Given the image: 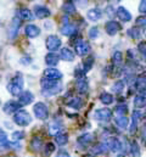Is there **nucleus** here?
I'll use <instances>...</instances> for the list:
<instances>
[{
  "instance_id": "nucleus-1",
  "label": "nucleus",
  "mask_w": 146,
  "mask_h": 157,
  "mask_svg": "<svg viewBox=\"0 0 146 157\" xmlns=\"http://www.w3.org/2000/svg\"><path fill=\"white\" fill-rule=\"evenodd\" d=\"M6 89L7 91L12 95V96H20L22 93V89H23V77L21 73H16L11 80L9 82V84L6 85Z\"/></svg>"
},
{
  "instance_id": "nucleus-2",
  "label": "nucleus",
  "mask_w": 146,
  "mask_h": 157,
  "mask_svg": "<svg viewBox=\"0 0 146 157\" xmlns=\"http://www.w3.org/2000/svg\"><path fill=\"white\" fill-rule=\"evenodd\" d=\"M12 119H13V122H15L17 125H20V127H27V125H29V124L33 122L32 115H31L28 111H26V110H21V111H18L17 113H15Z\"/></svg>"
},
{
  "instance_id": "nucleus-3",
  "label": "nucleus",
  "mask_w": 146,
  "mask_h": 157,
  "mask_svg": "<svg viewBox=\"0 0 146 157\" xmlns=\"http://www.w3.org/2000/svg\"><path fill=\"white\" fill-rule=\"evenodd\" d=\"M33 112L40 121H46L49 118V109L44 102H36L33 106Z\"/></svg>"
},
{
  "instance_id": "nucleus-4",
  "label": "nucleus",
  "mask_w": 146,
  "mask_h": 157,
  "mask_svg": "<svg viewBox=\"0 0 146 157\" xmlns=\"http://www.w3.org/2000/svg\"><path fill=\"white\" fill-rule=\"evenodd\" d=\"M21 107L22 105L18 102V101H15V100H10L4 104L2 106V111L6 113V115H11V113H17L18 111H21Z\"/></svg>"
},
{
  "instance_id": "nucleus-5",
  "label": "nucleus",
  "mask_w": 146,
  "mask_h": 157,
  "mask_svg": "<svg viewBox=\"0 0 146 157\" xmlns=\"http://www.w3.org/2000/svg\"><path fill=\"white\" fill-rule=\"evenodd\" d=\"M61 44H62L61 39L57 36H55V34H51V36H49L46 38V48H48V50L50 52H54V51L59 50Z\"/></svg>"
},
{
  "instance_id": "nucleus-6",
  "label": "nucleus",
  "mask_w": 146,
  "mask_h": 157,
  "mask_svg": "<svg viewBox=\"0 0 146 157\" xmlns=\"http://www.w3.org/2000/svg\"><path fill=\"white\" fill-rule=\"evenodd\" d=\"M20 27H21V18L18 16H15L11 21V25H10V28H9V38L10 39H15L18 34V31H20Z\"/></svg>"
},
{
  "instance_id": "nucleus-7",
  "label": "nucleus",
  "mask_w": 146,
  "mask_h": 157,
  "mask_svg": "<svg viewBox=\"0 0 146 157\" xmlns=\"http://www.w3.org/2000/svg\"><path fill=\"white\" fill-rule=\"evenodd\" d=\"M94 117L99 122H109L112 118V111L110 109H99L95 111Z\"/></svg>"
},
{
  "instance_id": "nucleus-8",
  "label": "nucleus",
  "mask_w": 146,
  "mask_h": 157,
  "mask_svg": "<svg viewBox=\"0 0 146 157\" xmlns=\"http://www.w3.org/2000/svg\"><path fill=\"white\" fill-rule=\"evenodd\" d=\"M105 29H106V33H107L109 36H116V34L122 29V26H121V23H118L117 21L111 20V21H107V22H106Z\"/></svg>"
},
{
  "instance_id": "nucleus-9",
  "label": "nucleus",
  "mask_w": 146,
  "mask_h": 157,
  "mask_svg": "<svg viewBox=\"0 0 146 157\" xmlns=\"http://www.w3.org/2000/svg\"><path fill=\"white\" fill-rule=\"evenodd\" d=\"M34 101V94L29 90H25L22 91V94L18 96V102L22 105V106H26V105H29Z\"/></svg>"
},
{
  "instance_id": "nucleus-10",
  "label": "nucleus",
  "mask_w": 146,
  "mask_h": 157,
  "mask_svg": "<svg viewBox=\"0 0 146 157\" xmlns=\"http://www.w3.org/2000/svg\"><path fill=\"white\" fill-rule=\"evenodd\" d=\"M34 13H36V18L43 20V18L50 17L51 11H50V9H48V7L44 6V5H36V6H34Z\"/></svg>"
},
{
  "instance_id": "nucleus-11",
  "label": "nucleus",
  "mask_w": 146,
  "mask_h": 157,
  "mask_svg": "<svg viewBox=\"0 0 146 157\" xmlns=\"http://www.w3.org/2000/svg\"><path fill=\"white\" fill-rule=\"evenodd\" d=\"M107 146H109V150L113 151V152H119L122 150H124L121 140H118L117 138H109L107 141H106Z\"/></svg>"
},
{
  "instance_id": "nucleus-12",
  "label": "nucleus",
  "mask_w": 146,
  "mask_h": 157,
  "mask_svg": "<svg viewBox=\"0 0 146 157\" xmlns=\"http://www.w3.org/2000/svg\"><path fill=\"white\" fill-rule=\"evenodd\" d=\"M44 77L48 79H52V80H60L62 78V73H61V71H59L56 68L49 67L44 71Z\"/></svg>"
},
{
  "instance_id": "nucleus-13",
  "label": "nucleus",
  "mask_w": 146,
  "mask_h": 157,
  "mask_svg": "<svg viewBox=\"0 0 146 157\" xmlns=\"http://www.w3.org/2000/svg\"><path fill=\"white\" fill-rule=\"evenodd\" d=\"M140 119H141V111L135 110V111L132 113V123H130V128H129V132H130L132 134L135 133V130H136V128H138V125H139Z\"/></svg>"
},
{
  "instance_id": "nucleus-14",
  "label": "nucleus",
  "mask_w": 146,
  "mask_h": 157,
  "mask_svg": "<svg viewBox=\"0 0 146 157\" xmlns=\"http://www.w3.org/2000/svg\"><path fill=\"white\" fill-rule=\"evenodd\" d=\"M116 15H117V17H118L121 21H123V22H129V21L132 20L130 12H129L125 7H123V6H119V7L116 10Z\"/></svg>"
},
{
  "instance_id": "nucleus-15",
  "label": "nucleus",
  "mask_w": 146,
  "mask_h": 157,
  "mask_svg": "<svg viewBox=\"0 0 146 157\" xmlns=\"http://www.w3.org/2000/svg\"><path fill=\"white\" fill-rule=\"evenodd\" d=\"M93 140H94V134L93 133H84V134H82L78 139H77V143L80 145V146H88V145H90L91 143H93Z\"/></svg>"
},
{
  "instance_id": "nucleus-16",
  "label": "nucleus",
  "mask_w": 146,
  "mask_h": 157,
  "mask_svg": "<svg viewBox=\"0 0 146 157\" xmlns=\"http://www.w3.org/2000/svg\"><path fill=\"white\" fill-rule=\"evenodd\" d=\"M74 50H75V52H77L79 56H84V55L89 54V51H90V45H89V43H86V41H80V43H78V44L74 46Z\"/></svg>"
},
{
  "instance_id": "nucleus-17",
  "label": "nucleus",
  "mask_w": 146,
  "mask_h": 157,
  "mask_svg": "<svg viewBox=\"0 0 146 157\" xmlns=\"http://www.w3.org/2000/svg\"><path fill=\"white\" fill-rule=\"evenodd\" d=\"M75 89L78 90L79 94H86L88 90H89V84H88V80L86 78H79L77 79L75 82Z\"/></svg>"
},
{
  "instance_id": "nucleus-18",
  "label": "nucleus",
  "mask_w": 146,
  "mask_h": 157,
  "mask_svg": "<svg viewBox=\"0 0 146 157\" xmlns=\"http://www.w3.org/2000/svg\"><path fill=\"white\" fill-rule=\"evenodd\" d=\"M25 33H26V36L28 38L33 39V38H36L40 34V28L38 26H36V25H28L25 28Z\"/></svg>"
},
{
  "instance_id": "nucleus-19",
  "label": "nucleus",
  "mask_w": 146,
  "mask_h": 157,
  "mask_svg": "<svg viewBox=\"0 0 146 157\" xmlns=\"http://www.w3.org/2000/svg\"><path fill=\"white\" fill-rule=\"evenodd\" d=\"M60 62V55L55 54V52H49L46 56H45V63L50 67H55L57 63Z\"/></svg>"
},
{
  "instance_id": "nucleus-20",
  "label": "nucleus",
  "mask_w": 146,
  "mask_h": 157,
  "mask_svg": "<svg viewBox=\"0 0 146 157\" xmlns=\"http://www.w3.org/2000/svg\"><path fill=\"white\" fill-rule=\"evenodd\" d=\"M86 17H88L90 21H93V22L99 21V20L102 17V11H101L99 7H93V9H90V10L88 11Z\"/></svg>"
},
{
  "instance_id": "nucleus-21",
  "label": "nucleus",
  "mask_w": 146,
  "mask_h": 157,
  "mask_svg": "<svg viewBox=\"0 0 146 157\" xmlns=\"http://www.w3.org/2000/svg\"><path fill=\"white\" fill-rule=\"evenodd\" d=\"M75 57V54L70 48H62L60 50V59L63 61H73Z\"/></svg>"
},
{
  "instance_id": "nucleus-22",
  "label": "nucleus",
  "mask_w": 146,
  "mask_h": 157,
  "mask_svg": "<svg viewBox=\"0 0 146 157\" xmlns=\"http://www.w3.org/2000/svg\"><path fill=\"white\" fill-rule=\"evenodd\" d=\"M67 106L71 107V109H74V110H80L84 106V100L80 99L79 96H74V98L68 100Z\"/></svg>"
},
{
  "instance_id": "nucleus-23",
  "label": "nucleus",
  "mask_w": 146,
  "mask_h": 157,
  "mask_svg": "<svg viewBox=\"0 0 146 157\" xmlns=\"http://www.w3.org/2000/svg\"><path fill=\"white\" fill-rule=\"evenodd\" d=\"M61 33L63 36H70V37H73L77 34V27L72 25V23H66L61 27Z\"/></svg>"
},
{
  "instance_id": "nucleus-24",
  "label": "nucleus",
  "mask_w": 146,
  "mask_h": 157,
  "mask_svg": "<svg viewBox=\"0 0 146 157\" xmlns=\"http://www.w3.org/2000/svg\"><path fill=\"white\" fill-rule=\"evenodd\" d=\"M31 149L34 151V152H39L40 150H43V139L40 136H33L32 140H31V144H29Z\"/></svg>"
},
{
  "instance_id": "nucleus-25",
  "label": "nucleus",
  "mask_w": 146,
  "mask_h": 157,
  "mask_svg": "<svg viewBox=\"0 0 146 157\" xmlns=\"http://www.w3.org/2000/svg\"><path fill=\"white\" fill-rule=\"evenodd\" d=\"M60 130H61V122H60L59 119L52 121V122L50 123V125H49V134L56 136L59 133H61Z\"/></svg>"
},
{
  "instance_id": "nucleus-26",
  "label": "nucleus",
  "mask_w": 146,
  "mask_h": 157,
  "mask_svg": "<svg viewBox=\"0 0 146 157\" xmlns=\"http://www.w3.org/2000/svg\"><path fill=\"white\" fill-rule=\"evenodd\" d=\"M11 149V143L7 140V135L5 132L0 130V151Z\"/></svg>"
},
{
  "instance_id": "nucleus-27",
  "label": "nucleus",
  "mask_w": 146,
  "mask_h": 157,
  "mask_svg": "<svg viewBox=\"0 0 146 157\" xmlns=\"http://www.w3.org/2000/svg\"><path fill=\"white\" fill-rule=\"evenodd\" d=\"M34 16L36 15H33V12L29 9H26V7L25 9H21L18 11V17L21 20H25V21H32L34 18Z\"/></svg>"
},
{
  "instance_id": "nucleus-28",
  "label": "nucleus",
  "mask_w": 146,
  "mask_h": 157,
  "mask_svg": "<svg viewBox=\"0 0 146 157\" xmlns=\"http://www.w3.org/2000/svg\"><path fill=\"white\" fill-rule=\"evenodd\" d=\"M91 150H93V154H95V155H102L109 151V146L106 143H99L95 146H93Z\"/></svg>"
},
{
  "instance_id": "nucleus-29",
  "label": "nucleus",
  "mask_w": 146,
  "mask_h": 157,
  "mask_svg": "<svg viewBox=\"0 0 146 157\" xmlns=\"http://www.w3.org/2000/svg\"><path fill=\"white\" fill-rule=\"evenodd\" d=\"M62 11L66 13V15H74L77 12V9H75V5L73 1H66L63 2L62 5Z\"/></svg>"
},
{
  "instance_id": "nucleus-30",
  "label": "nucleus",
  "mask_w": 146,
  "mask_h": 157,
  "mask_svg": "<svg viewBox=\"0 0 146 157\" xmlns=\"http://www.w3.org/2000/svg\"><path fill=\"white\" fill-rule=\"evenodd\" d=\"M55 141H56V144H57L59 146H65V145H67V143H68V134H67V133H63V132L59 133V134L55 136Z\"/></svg>"
},
{
  "instance_id": "nucleus-31",
  "label": "nucleus",
  "mask_w": 146,
  "mask_h": 157,
  "mask_svg": "<svg viewBox=\"0 0 146 157\" xmlns=\"http://www.w3.org/2000/svg\"><path fill=\"white\" fill-rule=\"evenodd\" d=\"M40 84H41L43 90H48V89H51V88L56 86L59 84V82L57 80H52V79H48L44 77V78H41V80H40Z\"/></svg>"
},
{
  "instance_id": "nucleus-32",
  "label": "nucleus",
  "mask_w": 146,
  "mask_h": 157,
  "mask_svg": "<svg viewBox=\"0 0 146 157\" xmlns=\"http://www.w3.org/2000/svg\"><path fill=\"white\" fill-rule=\"evenodd\" d=\"M61 89H62V85H61V83H59L56 86H54V88H51V89L43 90L41 94H43L44 96H46V98H50V96H54V95L59 94V93L61 91Z\"/></svg>"
},
{
  "instance_id": "nucleus-33",
  "label": "nucleus",
  "mask_w": 146,
  "mask_h": 157,
  "mask_svg": "<svg viewBox=\"0 0 146 157\" xmlns=\"http://www.w3.org/2000/svg\"><path fill=\"white\" fill-rule=\"evenodd\" d=\"M145 86H146V73H141V75H139L136 77V79H135V88L139 91H141Z\"/></svg>"
},
{
  "instance_id": "nucleus-34",
  "label": "nucleus",
  "mask_w": 146,
  "mask_h": 157,
  "mask_svg": "<svg viewBox=\"0 0 146 157\" xmlns=\"http://www.w3.org/2000/svg\"><path fill=\"white\" fill-rule=\"evenodd\" d=\"M114 123L118 128H122V129H125L128 127V123H129V119L127 116H117L114 119Z\"/></svg>"
},
{
  "instance_id": "nucleus-35",
  "label": "nucleus",
  "mask_w": 146,
  "mask_h": 157,
  "mask_svg": "<svg viewBox=\"0 0 146 157\" xmlns=\"http://www.w3.org/2000/svg\"><path fill=\"white\" fill-rule=\"evenodd\" d=\"M129 149H130L129 151H130L132 156L133 157H140V146H139L138 141L132 140V141H130V145H129Z\"/></svg>"
},
{
  "instance_id": "nucleus-36",
  "label": "nucleus",
  "mask_w": 146,
  "mask_h": 157,
  "mask_svg": "<svg viewBox=\"0 0 146 157\" xmlns=\"http://www.w3.org/2000/svg\"><path fill=\"white\" fill-rule=\"evenodd\" d=\"M134 106L136 109H143L146 106V98L143 96L141 94H138L135 98H134Z\"/></svg>"
},
{
  "instance_id": "nucleus-37",
  "label": "nucleus",
  "mask_w": 146,
  "mask_h": 157,
  "mask_svg": "<svg viewBox=\"0 0 146 157\" xmlns=\"http://www.w3.org/2000/svg\"><path fill=\"white\" fill-rule=\"evenodd\" d=\"M122 62H123V55H122V52L121 51H114L113 55H112V63H113V66L114 67H118V66L122 65Z\"/></svg>"
},
{
  "instance_id": "nucleus-38",
  "label": "nucleus",
  "mask_w": 146,
  "mask_h": 157,
  "mask_svg": "<svg viewBox=\"0 0 146 157\" xmlns=\"http://www.w3.org/2000/svg\"><path fill=\"white\" fill-rule=\"evenodd\" d=\"M54 151H55V145H54L52 143H46V144L44 145L43 150H41L43 156L44 157H50V155H51Z\"/></svg>"
},
{
  "instance_id": "nucleus-39",
  "label": "nucleus",
  "mask_w": 146,
  "mask_h": 157,
  "mask_svg": "<svg viewBox=\"0 0 146 157\" xmlns=\"http://www.w3.org/2000/svg\"><path fill=\"white\" fill-rule=\"evenodd\" d=\"M113 95L111 94V93H107V91H105V93H102L101 95H100V101L104 104V105H111L112 102H113Z\"/></svg>"
},
{
  "instance_id": "nucleus-40",
  "label": "nucleus",
  "mask_w": 146,
  "mask_h": 157,
  "mask_svg": "<svg viewBox=\"0 0 146 157\" xmlns=\"http://www.w3.org/2000/svg\"><path fill=\"white\" fill-rule=\"evenodd\" d=\"M124 86H125L124 80L118 79L117 82H114V83H113V85H112V91H114V93L119 94V93H122V91L124 90Z\"/></svg>"
},
{
  "instance_id": "nucleus-41",
  "label": "nucleus",
  "mask_w": 146,
  "mask_h": 157,
  "mask_svg": "<svg viewBox=\"0 0 146 157\" xmlns=\"http://www.w3.org/2000/svg\"><path fill=\"white\" fill-rule=\"evenodd\" d=\"M127 34L128 37H130L132 39H139L140 38V29L135 26V27H132L127 31Z\"/></svg>"
},
{
  "instance_id": "nucleus-42",
  "label": "nucleus",
  "mask_w": 146,
  "mask_h": 157,
  "mask_svg": "<svg viewBox=\"0 0 146 157\" xmlns=\"http://www.w3.org/2000/svg\"><path fill=\"white\" fill-rule=\"evenodd\" d=\"M117 116H125V113L128 112V105L125 104H121V105H117L116 109H114Z\"/></svg>"
},
{
  "instance_id": "nucleus-43",
  "label": "nucleus",
  "mask_w": 146,
  "mask_h": 157,
  "mask_svg": "<svg viewBox=\"0 0 146 157\" xmlns=\"http://www.w3.org/2000/svg\"><path fill=\"white\" fill-rule=\"evenodd\" d=\"M93 65H94V57L90 56V57H88V59L84 61V63H83V70H84V72H85V73L89 72V71L91 70Z\"/></svg>"
},
{
  "instance_id": "nucleus-44",
  "label": "nucleus",
  "mask_w": 146,
  "mask_h": 157,
  "mask_svg": "<svg viewBox=\"0 0 146 157\" xmlns=\"http://www.w3.org/2000/svg\"><path fill=\"white\" fill-rule=\"evenodd\" d=\"M11 138H12L13 141L20 143V140H22V139L25 138V132H22V130H15V132L11 134Z\"/></svg>"
},
{
  "instance_id": "nucleus-45",
  "label": "nucleus",
  "mask_w": 146,
  "mask_h": 157,
  "mask_svg": "<svg viewBox=\"0 0 146 157\" xmlns=\"http://www.w3.org/2000/svg\"><path fill=\"white\" fill-rule=\"evenodd\" d=\"M99 33H100L99 28L94 26V27H91V28L89 29V33H88V34H89V38H90V39H96V38L99 37Z\"/></svg>"
},
{
  "instance_id": "nucleus-46",
  "label": "nucleus",
  "mask_w": 146,
  "mask_h": 157,
  "mask_svg": "<svg viewBox=\"0 0 146 157\" xmlns=\"http://www.w3.org/2000/svg\"><path fill=\"white\" fill-rule=\"evenodd\" d=\"M20 63L23 66H28L29 63H32V57L31 56H23V57H21Z\"/></svg>"
},
{
  "instance_id": "nucleus-47",
  "label": "nucleus",
  "mask_w": 146,
  "mask_h": 157,
  "mask_svg": "<svg viewBox=\"0 0 146 157\" xmlns=\"http://www.w3.org/2000/svg\"><path fill=\"white\" fill-rule=\"evenodd\" d=\"M138 50L139 52H141L143 55H146V41H140L138 44Z\"/></svg>"
},
{
  "instance_id": "nucleus-48",
  "label": "nucleus",
  "mask_w": 146,
  "mask_h": 157,
  "mask_svg": "<svg viewBox=\"0 0 146 157\" xmlns=\"http://www.w3.org/2000/svg\"><path fill=\"white\" fill-rule=\"evenodd\" d=\"M136 23L138 26H145L146 25V16H140L136 18Z\"/></svg>"
},
{
  "instance_id": "nucleus-49",
  "label": "nucleus",
  "mask_w": 146,
  "mask_h": 157,
  "mask_svg": "<svg viewBox=\"0 0 146 157\" xmlns=\"http://www.w3.org/2000/svg\"><path fill=\"white\" fill-rule=\"evenodd\" d=\"M56 157H71V155L66 150H59L56 154Z\"/></svg>"
},
{
  "instance_id": "nucleus-50",
  "label": "nucleus",
  "mask_w": 146,
  "mask_h": 157,
  "mask_svg": "<svg viewBox=\"0 0 146 157\" xmlns=\"http://www.w3.org/2000/svg\"><path fill=\"white\" fill-rule=\"evenodd\" d=\"M139 11L141 13H146V0H143L139 5Z\"/></svg>"
},
{
  "instance_id": "nucleus-51",
  "label": "nucleus",
  "mask_w": 146,
  "mask_h": 157,
  "mask_svg": "<svg viewBox=\"0 0 146 157\" xmlns=\"http://www.w3.org/2000/svg\"><path fill=\"white\" fill-rule=\"evenodd\" d=\"M140 93H141V95H143V96H145L146 98V86L141 90V91H140Z\"/></svg>"
},
{
  "instance_id": "nucleus-52",
  "label": "nucleus",
  "mask_w": 146,
  "mask_h": 157,
  "mask_svg": "<svg viewBox=\"0 0 146 157\" xmlns=\"http://www.w3.org/2000/svg\"><path fill=\"white\" fill-rule=\"evenodd\" d=\"M144 139L146 141V124H145V128H144Z\"/></svg>"
},
{
  "instance_id": "nucleus-53",
  "label": "nucleus",
  "mask_w": 146,
  "mask_h": 157,
  "mask_svg": "<svg viewBox=\"0 0 146 157\" xmlns=\"http://www.w3.org/2000/svg\"><path fill=\"white\" fill-rule=\"evenodd\" d=\"M144 34H145V36H146V25H145V26H144Z\"/></svg>"
},
{
  "instance_id": "nucleus-54",
  "label": "nucleus",
  "mask_w": 146,
  "mask_h": 157,
  "mask_svg": "<svg viewBox=\"0 0 146 157\" xmlns=\"http://www.w3.org/2000/svg\"><path fill=\"white\" fill-rule=\"evenodd\" d=\"M84 157H95L94 155H86V156H84Z\"/></svg>"
},
{
  "instance_id": "nucleus-55",
  "label": "nucleus",
  "mask_w": 146,
  "mask_h": 157,
  "mask_svg": "<svg viewBox=\"0 0 146 157\" xmlns=\"http://www.w3.org/2000/svg\"><path fill=\"white\" fill-rule=\"evenodd\" d=\"M4 157H15L13 155H7V156H4Z\"/></svg>"
},
{
  "instance_id": "nucleus-56",
  "label": "nucleus",
  "mask_w": 146,
  "mask_h": 157,
  "mask_svg": "<svg viewBox=\"0 0 146 157\" xmlns=\"http://www.w3.org/2000/svg\"><path fill=\"white\" fill-rule=\"evenodd\" d=\"M0 26H1V23H0Z\"/></svg>"
}]
</instances>
